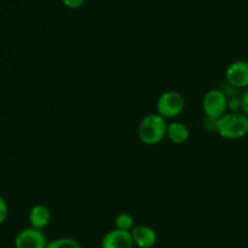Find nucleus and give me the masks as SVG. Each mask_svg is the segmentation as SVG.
Instances as JSON below:
<instances>
[{
  "mask_svg": "<svg viewBox=\"0 0 248 248\" xmlns=\"http://www.w3.org/2000/svg\"><path fill=\"white\" fill-rule=\"evenodd\" d=\"M166 137L173 144L181 145L184 144L189 140V137H190V131H189L188 126L186 124L181 123V121H172V123H170L167 125Z\"/></svg>",
  "mask_w": 248,
  "mask_h": 248,
  "instance_id": "obj_10",
  "label": "nucleus"
},
{
  "mask_svg": "<svg viewBox=\"0 0 248 248\" xmlns=\"http://www.w3.org/2000/svg\"><path fill=\"white\" fill-rule=\"evenodd\" d=\"M131 232H124L119 229H111L103 235L101 240L102 248H133Z\"/></svg>",
  "mask_w": 248,
  "mask_h": 248,
  "instance_id": "obj_7",
  "label": "nucleus"
},
{
  "mask_svg": "<svg viewBox=\"0 0 248 248\" xmlns=\"http://www.w3.org/2000/svg\"><path fill=\"white\" fill-rule=\"evenodd\" d=\"M241 101H242V113L248 116V89L241 94Z\"/></svg>",
  "mask_w": 248,
  "mask_h": 248,
  "instance_id": "obj_17",
  "label": "nucleus"
},
{
  "mask_svg": "<svg viewBox=\"0 0 248 248\" xmlns=\"http://www.w3.org/2000/svg\"><path fill=\"white\" fill-rule=\"evenodd\" d=\"M217 133L224 140H235L248 135V116L242 111H228L217 121Z\"/></svg>",
  "mask_w": 248,
  "mask_h": 248,
  "instance_id": "obj_2",
  "label": "nucleus"
},
{
  "mask_svg": "<svg viewBox=\"0 0 248 248\" xmlns=\"http://www.w3.org/2000/svg\"><path fill=\"white\" fill-rule=\"evenodd\" d=\"M46 248H82L79 241L73 237H57V239L48 241Z\"/></svg>",
  "mask_w": 248,
  "mask_h": 248,
  "instance_id": "obj_12",
  "label": "nucleus"
},
{
  "mask_svg": "<svg viewBox=\"0 0 248 248\" xmlns=\"http://www.w3.org/2000/svg\"><path fill=\"white\" fill-rule=\"evenodd\" d=\"M28 219L31 228L44 230L50 224L51 212L47 206L43 205V203H36L29 211Z\"/></svg>",
  "mask_w": 248,
  "mask_h": 248,
  "instance_id": "obj_9",
  "label": "nucleus"
},
{
  "mask_svg": "<svg viewBox=\"0 0 248 248\" xmlns=\"http://www.w3.org/2000/svg\"><path fill=\"white\" fill-rule=\"evenodd\" d=\"M15 248H46L48 241L45 232L35 228H26L15 237Z\"/></svg>",
  "mask_w": 248,
  "mask_h": 248,
  "instance_id": "obj_5",
  "label": "nucleus"
},
{
  "mask_svg": "<svg viewBox=\"0 0 248 248\" xmlns=\"http://www.w3.org/2000/svg\"><path fill=\"white\" fill-rule=\"evenodd\" d=\"M228 111H232V113L242 111L241 96H235L232 97V98H228Z\"/></svg>",
  "mask_w": 248,
  "mask_h": 248,
  "instance_id": "obj_13",
  "label": "nucleus"
},
{
  "mask_svg": "<svg viewBox=\"0 0 248 248\" xmlns=\"http://www.w3.org/2000/svg\"><path fill=\"white\" fill-rule=\"evenodd\" d=\"M7 217H9V206L6 200L0 195V225L6 222Z\"/></svg>",
  "mask_w": 248,
  "mask_h": 248,
  "instance_id": "obj_15",
  "label": "nucleus"
},
{
  "mask_svg": "<svg viewBox=\"0 0 248 248\" xmlns=\"http://www.w3.org/2000/svg\"><path fill=\"white\" fill-rule=\"evenodd\" d=\"M202 109L205 116L219 119L228 113V97L222 89H212L205 93L202 98Z\"/></svg>",
  "mask_w": 248,
  "mask_h": 248,
  "instance_id": "obj_4",
  "label": "nucleus"
},
{
  "mask_svg": "<svg viewBox=\"0 0 248 248\" xmlns=\"http://www.w3.org/2000/svg\"><path fill=\"white\" fill-rule=\"evenodd\" d=\"M167 121L157 113H149L140 120L138 137L145 145H156L166 138Z\"/></svg>",
  "mask_w": 248,
  "mask_h": 248,
  "instance_id": "obj_1",
  "label": "nucleus"
},
{
  "mask_svg": "<svg viewBox=\"0 0 248 248\" xmlns=\"http://www.w3.org/2000/svg\"><path fill=\"white\" fill-rule=\"evenodd\" d=\"M225 81L235 89H247L248 87V62L236 61L228 65L225 70Z\"/></svg>",
  "mask_w": 248,
  "mask_h": 248,
  "instance_id": "obj_6",
  "label": "nucleus"
},
{
  "mask_svg": "<svg viewBox=\"0 0 248 248\" xmlns=\"http://www.w3.org/2000/svg\"><path fill=\"white\" fill-rule=\"evenodd\" d=\"M186 107V99L178 91H166L160 94L156 102V113L166 120L181 115Z\"/></svg>",
  "mask_w": 248,
  "mask_h": 248,
  "instance_id": "obj_3",
  "label": "nucleus"
},
{
  "mask_svg": "<svg viewBox=\"0 0 248 248\" xmlns=\"http://www.w3.org/2000/svg\"><path fill=\"white\" fill-rule=\"evenodd\" d=\"M61 1H62V4L64 5L65 7H68V9L77 10L80 9V7L84 5L85 0H61Z\"/></svg>",
  "mask_w": 248,
  "mask_h": 248,
  "instance_id": "obj_16",
  "label": "nucleus"
},
{
  "mask_svg": "<svg viewBox=\"0 0 248 248\" xmlns=\"http://www.w3.org/2000/svg\"><path fill=\"white\" fill-rule=\"evenodd\" d=\"M114 225H115V229L124 230V232H131V230L136 227L135 218H133L130 213L123 212L120 213V215L116 216Z\"/></svg>",
  "mask_w": 248,
  "mask_h": 248,
  "instance_id": "obj_11",
  "label": "nucleus"
},
{
  "mask_svg": "<svg viewBox=\"0 0 248 248\" xmlns=\"http://www.w3.org/2000/svg\"><path fill=\"white\" fill-rule=\"evenodd\" d=\"M131 235L133 244L138 248H153L157 242L156 232L149 225H136L131 230Z\"/></svg>",
  "mask_w": 248,
  "mask_h": 248,
  "instance_id": "obj_8",
  "label": "nucleus"
},
{
  "mask_svg": "<svg viewBox=\"0 0 248 248\" xmlns=\"http://www.w3.org/2000/svg\"><path fill=\"white\" fill-rule=\"evenodd\" d=\"M217 121L218 119L210 118V116H205L202 120V128L206 132H216L217 133Z\"/></svg>",
  "mask_w": 248,
  "mask_h": 248,
  "instance_id": "obj_14",
  "label": "nucleus"
}]
</instances>
